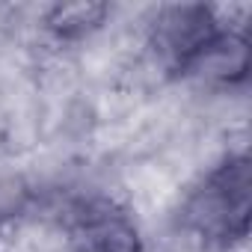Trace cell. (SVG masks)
Wrapping results in <instances>:
<instances>
[{"label": "cell", "mask_w": 252, "mask_h": 252, "mask_svg": "<svg viewBox=\"0 0 252 252\" xmlns=\"http://www.w3.org/2000/svg\"><path fill=\"white\" fill-rule=\"evenodd\" d=\"M252 178L246 155H228L187 196L181 220L208 246H234L249 234Z\"/></svg>", "instance_id": "obj_1"}, {"label": "cell", "mask_w": 252, "mask_h": 252, "mask_svg": "<svg viewBox=\"0 0 252 252\" xmlns=\"http://www.w3.org/2000/svg\"><path fill=\"white\" fill-rule=\"evenodd\" d=\"M110 18V6L98 0H74V3H54L42 15V27L57 42H83L98 33Z\"/></svg>", "instance_id": "obj_5"}, {"label": "cell", "mask_w": 252, "mask_h": 252, "mask_svg": "<svg viewBox=\"0 0 252 252\" xmlns=\"http://www.w3.org/2000/svg\"><path fill=\"white\" fill-rule=\"evenodd\" d=\"M71 252H146L137 222L113 202H86L68 222Z\"/></svg>", "instance_id": "obj_3"}, {"label": "cell", "mask_w": 252, "mask_h": 252, "mask_svg": "<svg viewBox=\"0 0 252 252\" xmlns=\"http://www.w3.org/2000/svg\"><path fill=\"white\" fill-rule=\"evenodd\" d=\"M252 71V45L243 30L222 27L178 74L193 77L205 86L217 89H234L249 80Z\"/></svg>", "instance_id": "obj_4"}, {"label": "cell", "mask_w": 252, "mask_h": 252, "mask_svg": "<svg viewBox=\"0 0 252 252\" xmlns=\"http://www.w3.org/2000/svg\"><path fill=\"white\" fill-rule=\"evenodd\" d=\"M220 30H222V21L217 18L214 6L172 3V6H163L152 21V45L172 71H181Z\"/></svg>", "instance_id": "obj_2"}]
</instances>
